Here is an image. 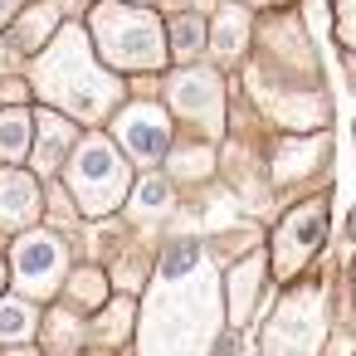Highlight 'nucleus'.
Masks as SVG:
<instances>
[{
    "label": "nucleus",
    "mask_w": 356,
    "mask_h": 356,
    "mask_svg": "<svg viewBox=\"0 0 356 356\" xmlns=\"http://www.w3.org/2000/svg\"><path fill=\"white\" fill-rule=\"evenodd\" d=\"M98 44L103 54L118 64V69H156L166 54H161V25L142 10H122V6H103L98 20Z\"/></svg>",
    "instance_id": "nucleus-1"
},
{
    "label": "nucleus",
    "mask_w": 356,
    "mask_h": 356,
    "mask_svg": "<svg viewBox=\"0 0 356 356\" xmlns=\"http://www.w3.org/2000/svg\"><path fill=\"white\" fill-rule=\"evenodd\" d=\"M69 191L79 195V205H83L88 215H103V210H113V205L122 200V191H127V166L118 161V152H113L103 137H88V142H83L79 161L69 166Z\"/></svg>",
    "instance_id": "nucleus-2"
},
{
    "label": "nucleus",
    "mask_w": 356,
    "mask_h": 356,
    "mask_svg": "<svg viewBox=\"0 0 356 356\" xmlns=\"http://www.w3.org/2000/svg\"><path fill=\"white\" fill-rule=\"evenodd\" d=\"M59 264H64V254H59V239H49V234H30V239L15 244V273L30 293L35 288L49 293L54 278H59Z\"/></svg>",
    "instance_id": "nucleus-3"
},
{
    "label": "nucleus",
    "mask_w": 356,
    "mask_h": 356,
    "mask_svg": "<svg viewBox=\"0 0 356 356\" xmlns=\"http://www.w3.org/2000/svg\"><path fill=\"white\" fill-rule=\"evenodd\" d=\"M118 132H122V142H127L142 161H156V156L166 152V118H161L156 108H132V113L118 122Z\"/></svg>",
    "instance_id": "nucleus-4"
},
{
    "label": "nucleus",
    "mask_w": 356,
    "mask_h": 356,
    "mask_svg": "<svg viewBox=\"0 0 356 356\" xmlns=\"http://www.w3.org/2000/svg\"><path fill=\"white\" fill-rule=\"evenodd\" d=\"M40 215V191L30 176L0 171V225H25Z\"/></svg>",
    "instance_id": "nucleus-5"
},
{
    "label": "nucleus",
    "mask_w": 356,
    "mask_h": 356,
    "mask_svg": "<svg viewBox=\"0 0 356 356\" xmlns=\"http://www.w3.org/2000/svg\"><path fill=\"white\" fill-rule=\"evenodd\" d=\"M35 332V312L25 302H0V341H25Z\"/></svg>",
    "instance_id": "nucleus-6"
},
{
    "label": "nucleus",
    "mask_w": 356,
    "mask_h": 356,
    "mask_svg": "<svg viewBox=\"0 0 356 356\" xmlns=\"http://www.w3.org/2000/svg\"><path fill=\"white\" fill-rule=\"evenodd\" d=\"M69 142H74V127H64V122L49 118V122H44V147H40L35 166H40V171H54V166H59V152H64Z\"/></svg>",
    "instance_id": "nucleus-7"
},
{
    "label": "nucleus",
    "mask_w": 356,
    "mask_h": 356,
    "mask_svg": "<svg viewBox=\"0 0 356 356\" xmlns=\"http://www.w3.org/2000/svg\"><path fill=\"white\" fill-rule=\"evenodd\" d=\"M30 137V118L25 113H0V156H20Z\"/></svg>",
    "instance_id": "nucleus-8"
},
{
    "label": "nucleus",
    "mask_w": 356,
    "mask_h": 356,
    "mask_svg": "<svg viewBox=\"0 0 356 356\" xmlns=\"http://www.w3.org/2000/svg\"><path fill=\"white\" fill-rule=\"evenodd\" d=\"M200 44H205V25L195 15H181L176 20V54H195Z\"/></svg>",
    "instance_id": "nucleus-9"
},
{
    "label": "nucleus",
    "mask_w": 356,
    "mask_h": 356,
    "mask_svg": "<svg viewBox=\"0 0 356 356\" xmlns=\"http://www.w3.org/2000/svg\"><path fill=\"white\" fill-rule=\"evenodd\" d=\"M220 54H234L239 44H244V15L239 10H225V20H220Z\"/></svg>",
    "instance_id": "nucleus-10"
},
{
    "label": "nucleus",
    "mask_w": 356,
    "mask_h": 356,
    "mask_svg": "<svg viewBox=\"0 0 356 356\" xmlns=\"http://www.w3.org/2000/svg\"><path fill=\"white\" fill-rule=\"evenodd\" d=\"M195 259H200V249H195V244H176V249H171V259L161 264V273H166V278H181V273H191V268H195Z\"/></svg>",
    "instance_id": "nucleus-11"
},
{
    "label": "nucleus",
    "mask_w": 356,
    "mask_h": 356,
    "mask_svg": "<svg viewBox=\"0 0 356 356\" xmlns=\"http://www.w3.org/2000/svg\"><path fill=\"white\" fill-rule=\"evenodd\" d=\"M142 200H147L152 210H156V205H166V186H161V181H147V186H142Z\"/></svg>",
    "instance_id": "nucleus-12"
},
{
    "label": "nucleus",
    "mask_w": 356,
    "mask_h": 356,
    "mask_svg": "<svg viewBox=\"0 0 356 356\" xmlns=\"http://www.w3.org/2000/svg\"><path fill=\"white\" fill-rule=\"evenodd\" d=\"M346 244H356V220H351V229H346Z\"/></svg>",
    "instance_id": "nucleus-13"
},
{
    "label": "nucleus",
    "mask_w": 356,
    "mask_h": 356,
    "mask_svg": "<svg viewBox=\"0 0 356 356\" xmlns=\"http://www.w3.org/2000/svg\"><path fill=\"white\" fill-rule=\"evenodd\" d=\"M0 278H6V268H0Z\"/></svg>",
    "instance_id": "nucleus-14"
}]
</instances>
